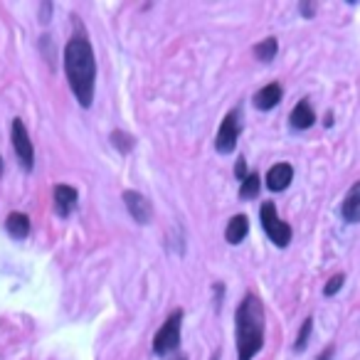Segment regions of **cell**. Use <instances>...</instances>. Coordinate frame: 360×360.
Returning <instances> with one entry per match:
<instances>
[{"instance_id": "cell-1", "label": "cell", "mask_w": 360, "mask_h": 360, "mask_svg": "<svg viewBox=\"0 0 360 360\" xmlns=\"http://www.w3.org/2000/svg\"><path fill=\"white\" fill-rule=\"evenodd\" d=\"M65 72L77 101L84 109H89L94 101V84H96V60L91 42L84 32H77L65 47Z\"/></svg>"}, {"instance_id": "cell-2", "label": "cell", "mask_w": 360, "mask_h": 360, "mask_svg": "<svg viewBox=\"0 0 360 360\" xmlns=\"http://www.w3.org/2000/svg\"><path fill=\"white\" fill-rule=\"evenodd\" d=\"M264 304L250 291L237 306L235 316V338H237V360H252L264 345Z\"/></svg>"}, {"instance_id": "cell-3", "label": "cell", "mask_w": 360, "mask_h": 360, "mask_svg": "<svg viewBox=\"0 0 360 360\" xmlns=\"http://www.w3.org/2000/svg\"><path fill=\"white\" fill-rule=\"evenodd\" d=\"M183 309H175L173 314L165 319V323L153 335V353L155 355H168L180 348V326H183Z\"/></svg>"}, {"instance_id": "cell-4", "label": "cell", "mask_w": 360, "mask_h": 360, "mask_svg": "<svg viewBox=\"0 0 360 360\" xmlns=\"http://www.w3.org/2000/svg\"><path fill=\"white\" fill-rule=\"evenodd\" d=\"M259 220H262V227H264L266 237H269L276 247H289L294 232H291V227L279 217L276 205L271 200H266L264 205L259 207Z\"/></svg>"}, {"instance_id": "cell-5", "label": "cell", "mask_w": 360, "mask_h": 360, "mask_svg": "<svg viewBox=\"0 0 360 360\" xmlns=\"http://www.w3.org/2000/svg\"><path fill=\"white\" fill-rule=\"evenodd\" d=\"M240 131H242V124H240V109H232L230 114H225L220 124V131H217V139H215V148L217 153L227 155L237 148V139H240Z\"/></svg>"}, {"instance_id": "cell-6", "label": "cell", "mask_w": 360, "mask_h": 360, "mask_svg": "<svg viewBox=\"0 0 360 360\" xmlns=\"http://www.w3.org/2000/svg\"><path fill=\"white\" fill-rule=\"evenodd\" d=\"M11 134H13V148H15L20 165L25 170H32V165H35V148H32V141H30V136H27L25 124H22L20 119H15L13 121Z\"/></svg>"}, {"instance_id": "cell-7", "label": "cell", "mask_w": 360, "mask_h": 360, "mask_svg": "<svg viewBox=\"0 0 360 360\" xmlns=\"http://www.w3.org/2000/svg\"><path fill=\"white\" fill-rule=\"evenodd\" d=\"M124 202H126V210L129 215L134 217L139 225H148L153 220V205L146 195H141L139 191H126L124 193Z\"/></svg>"}, {"instance_id": "cell-8", "label": "cell", "mask_w": 360, "mask_h": 360, "mask_svg": "<svg viewBox=\"0 0 360 360\" xmlns=\"http://www.w3.org/2000/svg\"><path fill=\"white\" fill-rule=\"evenodd\" d=\"M291 180H294V168H291V163H276V165H271L269 173H266V188H269L271 193H281L291 186Z\"/></svg>"}, {"instance_id": "cell-9", "label": "cell", "mask_w": 360, "mask_h": 360, "mask_svg": "<svg viewBox=\"0 0 360 360\" xmlns=\"http://www.w3.org/2000/svg\"><path fill=\"white\" fill-rule=\"evenodd\" d=\"M79 202V193L72 186H55V210L60 217H70L77 210Z\"/></svg>"}, {"instance_id": "cell-10", "label": "cell", "mask_w": 360, "mask_h": 360, "mask_svg": "<svg viewBox=\"0 0 360 360\" xmlns=\"http://www.w3.org/2000/svg\"><path fill=\"white\" fill-rule=\"evenodd\" d=\"M289 124L294 131H306L316 124V111L309 99H301L299 104L294 106V111H291V116H289Z\"/></svg>"}, {"instance_id": "cell-11", "label": "cell", "mask_w": 360, "mask_h": 360, "mask_svg": "<svg viewBox=\"0 0 360 360\" xmlns=\"http://www.w3.org/2000/svg\"><path fill=\"white\" fill-rule=\"evenodd\" d=\"M340 215L345 222H360V180L348 191V195L343 198L340 205Z\"/></svg>"}, {"instance_id": "cell-12", "label": "cell", "mask_w": 360, "mask_h": 360, "mask_svg": "<svg viewBox=\"0 0 360 360\" xmlns=\"http://www.w3.org/2000/svg\"><path fill=\"white\" fill-rule=\"evenodd\" d=\"M279 101H281V86L279 84H266V86H262V89L255 94V106L259 111L274 109Z\"/></svg>"}, {"instance_id": "cell-13", "label": "cell", "mask_w": 360, "mask_h": 360, "mask_svg": "<svg viewBox=\"0 0 360 360\" xmlns=\"http://www.w3.org/2000/svg\"><path fill=\"white\" fill-rule=\"evenodd\" d=\"M247 232H250V220H247V215H235L230 222H227L225 240L230 242V245H240V242L247 237Z\"/></svg>"}, {"instance_id": "cell-14", "label": "cell", "mask_w": 360, "mask_h": 360, "mask_svg": "<svg viewBox=\"0 0 360 360\" xmlns=\"http://www.w3.org/2000/svg\"><path fill=\"white\" fill-rule=\"evenodd\" d=\"M8 235H13L15 240H25L30 235V217L22 215V212H11L6 220Z\"/></svg>"}, {"instance_id": "cell-15", "label": "cell", "mask_w": 360, "mask_h": 360, "mask_svg": "<svg viewBox=\"0 0 360 360\" xmlns=\"http://www.w3.org/2000/svg\"><path fill=\"white\" fill-rule=\"evenodd\" d=\"M252 52H255V57L259 62H271L276 57V52H279V42H276V37H266V40L257 42Z\"/></svg>"}, {"instance_id": "cell-16", "label": "cell", "mask_w": 360, "mask_h": 360, "mask_svg": "<svg viewBox=\"0 0 360 360\" xmlns=\"http://www.w3.org/2000/svg\"><path fill=\"white\" fill-rule=\"evenodd\" d=\"M259 188H262V180L257 173H250L245 180H242L240 186V198L242 200H255L257 195H259Z\"/></svg>"}, {"instance_id": "cell-17", "label": "cell", "mask_w": 360, "mask_h": 360, "mask_svg": "<svg viewBox=\"0 0 360 360\" xmlns=\"http://www.w3.org/2000/svg\"><path fill=\"white\" fill-rule=\"evenodd\" d=\"M111 143H114V148L119 150V153H131L134 150V146H136V141H134V136H129V134H124V131H114L111 134Z\"/></svg>"}, {"instance_id": "cell-18", "label": "cell", "mask_w": 360, "mask_h": 360, "mask_svg": "<svg viewBox=\"0 0 360 360\" xmlns=\"http://www.w3.org/2000/svg\"><path fill=\"white\" fill-rule=\"evenodd\" d=\"M311 330H314V319H306L304 326H301L299 335H296V343H294V350L296 353H301V350L309 345V338H311Z\"/></svg>"}, {"instance_id": "cell-19", "label": "cell", "mask_w": 360, "mask_h": 360, "mask_svg": "<svg viewBox=\"0 0 360 360\" xmlns=\"http://www.w3.org/2000/svg\"><path fill=\"white\" fill-rule=\"evenodd\" d=\"M343 284H345V274H333L328 281H326V286H323V296H335L340 289H343Z\"/></svg>"}, {"instance_id": "cell-20", "label": "cell", "mask_w": 360, "mask_h": 360, "mask_svg": "<svg viewBox=\"0 0 360 360\" xmlns=\"http://www.w3.org/2000/svg\"><path fill=\"white\" fill-rule=\"evenodd\" d=\"M247 175H250V170H247V160L245 158H237V163H235V178L240 180H245Z\"/></svg>"}, {"instance_id": "cell-21", "label": "cell", "mask_w": 360, "mask_h": 360, "mask_svg": "<svg viewBox=\"0 0 360 360\" xmlns=\"http://www.w3.org/2000/svg\"><path fill=\"white\" fill-rule=\"evenodd\" d=\"M299 13H301L304 18H309V20H311V18L316 15V3H314V0H304V3L299 6Z\"/></svg>"}, {"instance_id": "cell-22", "label": "cell", "mask_w": 360, "mask_h": 360, "mask_svg": "<svg viewBox=\"0 0 360 360\" xmlns=\"http://www.w3.org/2000/svg\"><path fill=\"white\" fill-rule=\"evenodd\" d=\"M50 11H52V6H50V3H45V6H42V18H40V22H50Z\"/></svg>"}, {"instance_id": "cell-23", "label": "cell", "mask_w": 360, "mask_h": 360, "mask_svg": "<svg viewBox=\"0 0 360 360\" xmlns=\"http://www.w3.org/2000/svg\"><path fill=\"white\" fill-rule=\"evenodd\" d=\"M173 360H188V358H186V355H175Z\"/></svg>"}, {"instance_id": "cell-24", "label": "cell", "mask_w": 360, "mask_h": 360, "mask_svg": "<svg viewBox=\"0 0 360 360\" xmlns=\"http://www.w3.org/2000/svg\"><path fill=\"white\" fill-rule=\"evenodd\" d=\"M0 173H3V160H0Z\"/></svg>"}]
</instances>
